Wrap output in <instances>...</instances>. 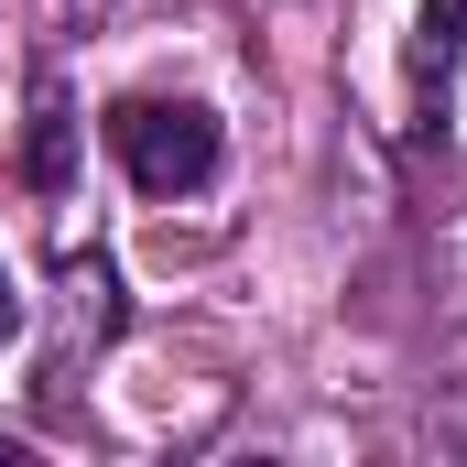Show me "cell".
<instances>
[{"instance_id": "obj_1", "label": "cell", "mask_w": 467, "mask_h": 467, "mask_svg": "<svg viewBox=\"0 0 467 467\" xmlns=\"http://www.w3.org/2000/svg\"><path fill=\"white\" fill-rule=\"evenodd\" d=\"M109 152L119 174L141 185V196H196V185H218V119L196 109V99H119L109 109Z\"/></svg>"}, {"instance_id": "obj_2", "label": "cell", "mask_w": 467, "mask_h": 467, "mask_svg": "<svg viewBox=\"0 0 467 467\" xmlns=\"http://www.w3.org/2000/svg\"><path fill=\"white\" fill-rule=\"evenodd\" d=\"M119 316H130V305H119V272L99 250H66V261H55V348H44V380H33V391L66 402V391H77V358L109 348Z\"/></svg>"}, {"instance_id": "obj_3", "label": "cell", "mask_w": 467, "mask_h": 467, "mask_svg": "<svg viewBox=\"0 0 467 467\" xmlns=\"http://www.w3.org/2000/svg\"><path fill=\"white\" fill-rule=\"evenodd\" d=\"M457 55H467V0H424V22H413V130H424V141L446 130Z\"/></svg>"}, {"instance_id": "obj_4", "label": "cell", "mask_w": 467, "mask_h": 467, "mask_svg": "<svg viewBox=\"0 0 467 467\" xmlns=\"http://www.w3.org/2000/svg\"><path fill=\"white\" fill-rule=\"evenodd\" d=\"M22 185H33V196H66V185H77V99H66V77H55V66L33 77V119H22Z\"/></svg>"}, {"instance_id": "obj_5", "label": "cell", "mask_w": 467, "mask_h": 467, "mask_svg": "<svg viewBox=\"0 0 467 467\" xmlns=\"http://www.w3.org/2000/svg\"><path fill=\"white\" fill-rule=\"evenodd\" d=\"M22 316H33V305H22V272H11V261H0V348H11V337H22Z\"/></svg>"}, {"instance_id": "obj_6", "label": "cell", "mask_w": 467, "mask_h": 467, "mask_svg": "<svg viewBox=\"0 0 467 467\" xmlns=\"http://www.w3.org/2000/svg\"><path fill=\"white\" fill-rule=\"evenodd\" d=\"M457 358H467V337H457Z\"/></svg>"}]
</instances>
